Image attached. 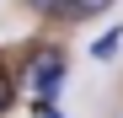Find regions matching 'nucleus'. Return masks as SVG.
I'll return each mask as SVG.
<instances>
[{"label": "nucleus", "mask_w": 123, "mask_h": 118, "mask_svg": "<svg viewBox=\"0 0 123 118\" xmlns=\"http://www.w3.org/2000/svg\"><path fill=\"white\" fill-rule=\"evenodd\" d=\"M32 16H43V22H64V0H22Z\"/></svg>", "instance_id": "39448f33"}, {"label": "nucleus", "mask_w": 123, "mask_h": 118, "mask_svg": "<svg viewBox=\"0 0 123 118\" xmlns=\"http://www.w3.org/2000/svg\"><path fill=\"white\" fill-rule=\"evenodd\" d=\"M32 118H64V113H59L54 102H32Z\"/></svg>", "instance_id": "423d86ee"}, {"label": "nucleus", "mask_w": 123, "mask_h": 118, "mask_svg": "<svg viewBox=\"0 0 123 118\" xmlns=\"http://www.w3.org/2000/svg\"><path fill=\"white\" fill-rule=\"evenodd\" d=\"M16 97H22V75H16V65H6V59H0V118L16 107Z\"/></svg>", "instance_id": "f03ea898"}, {"label": "nucleus", "mask_w": 123, "mask_h": 118, "mask_svg": "<svg viewBox=\"0 0 123 118\" xmlns=\"http://www.w3.org/2000/svg\"><path fill=\"white\" fill-rule=\"evenodd\" d=\"M118 48H123V27H107V32L91 43V59H112Z\"/></svg>", "instance_id": "20e7f679"}, {"label": "nucleus", "mask_w": 123, "mask_h": 118, "mask_svg": "<svg viewBox=\"0 0 123 118\" xmlns=\"http://www.w3.org/2000/svg\"><path fill=\"white\" fill-rule=\"evenodd\" d=\"M22 81L32 91V102H54L59 86L70 81V54L59 43H32L27 48V65H22Z\"/></svg>", "instance_id": "f257e3e1"}, {"label": "nucleus", "mask_w": 123, "mask_h": 118, "mask_svg": "<svg viewBox=\"0 0 123 118\" xmlns=\"http://www.w3.org/2000/svg\"><path fill=\"white\" fill-rule=\"evenodd\" d=\"M112 0H64V22H91V16H102Z\"/></svg>", "instance_id": "7ed1b4c3"}]
</instances>
